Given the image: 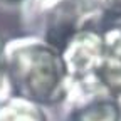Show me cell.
<instances>
[{"mask_svg":"<svg viewBox=\"0 0 121 121\" xmlns=\"http://www.w3.org/2000/svg\"><path fill=\"white\" fill-rule=\"evenodd\" d=\"M0 121H32V114L20 106L9 104L0 111Z\"/></svg>","mask_w":121,"mask_h":121,"instance_id":"cell-1","label":"cell"},{"mask_svg":"<svg viewBox=\"0 0 121 121\" xmlns=\"http://www.w3.org/2000/svg\"><path fill=\"white\" fill-rule=\"evenodd\" d=\"M104 4L111 13L121 15V0H104Z\"/></svg>","mask_w":121,"mask_h":121,"instance_id":"cell-2","label":"cell"},{"mask_svg":"<svg viewBox=\"0 0 121 121\" xmlns=\"http://www.w3.org/2000/svg\"><path fill=\"white\" fill-rule=\"evenodd\" d=\"M4 71H5V64H4V54H2V47H0V81L4 78Z\"/></svg>","mask_w":121,"mask_h":121,"instance_id":"cell-3","label":"cell"}]
</instances>
